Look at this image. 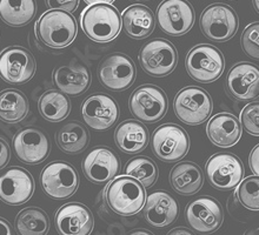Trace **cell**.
<instances>
[{"label": "cell", "mask_w": 259, "mask_h": 235, "mask_svg": "<svg viewBox=\"0 0 259 235\" xmlns=\"http://www.w3.org/2000/svg\"><path fill=\"white\" fill-rule=\"evenodd\" d=\"M130 111L139 121H159L167 111V97L160 87L154 85H143L136 89L130 98Z\"/></svg>", "instance_id": "cell-11"}, {"label": "cell", "mask_w": 259, "mask_h": 235, "mask_svg": "<svg viewBox=\"0 0 259 235\" xmlns=\"http://www.w3.org/2000/svg\"><path fill=\"white\" fill-rule=\"evenodd\" d=\"M35 68L33 56L24 47L12 46L0 53V78L9 84H26L33 78Z\"/></svg>", "instance_id": "cell-14"}, {"label": "cell", "mask_w": 259, "mask_h": 235, "mask_svg": "<svg viewBox=\"0 0 259 235\" xmlns=\"http://www.w3.org/2000/svg\"><path fill=\"white\" fill-rule=\"evenodd\" d=\"M84 33L96 42H109L116 39L121 30L118 10L110 4H96L84 10L80 17Z\"/></svg>", "instance_id": "cell-3"}, {"label": "cell", "mask_w": 259, "mask_h": 235, "mask_svg": "<svg viewBox=\"0 0 259 235\" xmlns=\"http://www.w3.org/2000/svg\"><path fill=\"white\" fill-rule=\"evenodd\" d=\"M38 108L41 117L51 122L63 121L71 112V101L65 93L55 91L45 92L40 97Z\"/></svg>", "instance_id": "cell-31"}, {"label": "cell", "mask_w": 259, "mask_h": 235, "mask_svg": "<svg viewBox=\"0 0 259 235\" xmlns=\"http://www.w3.org/2000/svg\"><path fill=\"white\" fill-rule=\"evenodd\" d=\"M151 147L158 159L174 164L189 153L190 139L188 133L181 126L164 124L154 129L151 138Z\"/></svg>", "instance_id": "cell-7"}, {"label": "cell", "mask_w": 259, "mask_h": 235, "mask_svg": "<svg viewBox=\"0 0 259 235\" xmlns=\"http://www.w3.org/2000/svg\"><path fill=\"white\" fill-rule=\"evenodd\" d=\"M179 214V206L176 199L167 192L157 191L150 194L143 208L145 221L156 228L171 225Z\"/></svg>", "instance_id": "cell-22"}, {"label": "cell", "mask_w": 259, "mask_h": 235, "mask_svg": "<svg viewBox=\"0 0 259 235\" xmlns=\"http://www.w3.org/2000/svg\"><path fill=\"white\" fill-rule=\"evenodd\" d=\"M171 186L182 195H193L203 187L204 176L201 168L191 161L177 164L170 174Z\"/></svg>", "instance_id": "cell-27"}, {"label": "cell", "mask_w": 259, "mask_h": 235, "mask_svg": "<svg viewBox=\"0 0 259 235\" xmlns=\"http://www.w3.org/2000/svg\"><path fill=\"white\" fill-rule=\"evenodd\" d=\"M35 13V0H0V18L10 26H24L33 19Z\"/></svg>", "instance_id": "cell-29"}, {"label": "cell", "mask_w": 259, "mask_h": 235, "mask_svg": "<svg viewBox=\"0 0 259 235\" xmlns=\"http://www.w3.org/2000/svg\"><path fill=\"white\" fill-rule=\"evenodd\" d=\"M240 122L249 134L259 136V101L246 105L240 112Z\"/></svg>", "instance_id": "cell-36"}, {"label": "cell", "mask_w": 259, "mask_h": 235, "mask_svg": "<svg viewBox=\"0 0 259 235\" xmlns=\"http://www.w3.org/2000/svg\"><path fill=\"white\" fill-rule=\"evenodd\" d=\"M240 41L246 56L253 60H259V21L247 25Z\"/></svg>", "instance_id": "cell-35"}, {"label": "cell", "mask_w": 259, "mask_h": 235, "mask_svg": "<svg viewBox=\"0 0 259 235\" xmlns=\"http://www.w3.org/2000/svg\"><path fill=\"white\" fill-rule=\"evenodd\" d=\"M17 158L27 165H38L49 157L51 144L46 133L35 127L20 129L13 138Z\"/></svg>", "instance_id": "cell-16"}, {"label": "cell", "mask_w": 259, "mask_h": 235, "mask_svg": "<svg viewBox=\"0 0 259 235\" xmlns=\"http://www.w3.org/2000/svg\"><path fill=\"white\" fill-rule=\"evenodd\" d=\"M90 143L88 128L81 122L71 121L64 125L57 134V144L60 150L67 154L80 153Z\"/></svg>", "instance_id": "cell-30"}, {"label": "cell", "mask_w": 259, "mask_h": 235, "mask_svg": "<svg viewBox=\"0 0 259 235\" xmlns=\"http://www.w3.org/2000/svg\"><path fill=\"white\" fill-rule=\"evenodd\" d=\"M228 93L239 101L254 100L259 97V67L250 63H239L226 75Z\"/></svg>", "instance_id": "cell-19"}, {"label": "cell", "mask_w": 259, "mask_h": 235, "mask_svg": "<svg viewBox=\"0 0 259 235\" xmlns=\"http://www.w3.org/2000/svg\"><path fill=\"white\" fill-rule=\"evenodd\" d=\"M28 111V100L23 92L13 88L0 92V120L17 124L27 117Z\"/></svg>", "instance_id": "cell-28"}, {"label": "cell", "mask_w": 259, "mask_h": 235, "mask_svg": "<svg viewBox=\"0 0 259 235\" xmlns=\"http://www.w3.org/2000/svg\"><path fill=\"white\" fill-rule=\"evenodd\" d=\"M185 65L192 79L201 84H210L222 77L225 68V59L217 47L200 44L190 51Z\"/></svg>", "instance_id": "cell-4"}, {"label": "cell", "mask_w": 259, "mask_h": 235, "mask_svg": "<svg viewBox=\"0 0 259 235\" xmlns=\"http://www.w3.org/2000/svg\"><path fill=\"white\" fill-rule=\"evenodd\" d=\"M205 172L212 187L230 191L243 181L245 169L240 159L235 154L217 153L207 160Z\"/></svg>", "instance_id": "cell-12"}, {"label": "cell", "mask_w": 259, "mask_h": 235, "mask_svg": "<svg viewBox=\"0 0 259 235\" xmlns=\"http://www.w3.org/2000/svg\"><path fill=\"white\" fill-rule=\"evenodd\" d=\"M11 158V151L9 144L3 138H0V169H3L9 164Z\"/></svg>", "instance_id": "cell-38"}, {"label": "cell", "mask_w": 259, "mask_h": 235, "mask_svg": "<svg viewBox=\"0 0 259 235\" xmlns=\"http://www.w3.org/2000/svg\"><path fill=\"white\" fill-rule=\"evenodd\" d=\"M244 235H259V228L246 230L245 234H244Z\"/></svg>", "instance_id": "cell-44"}, {"label": "cell", "mask_w": 259, "mask_h": 235, "mask_svg": "<svg viewBox=\"0 0 259 235\" xmlns=\"http://www.w3.org/2000/svg\"><path fill=\"white\" fill-rule=\"evenodd\" d=\"M0 235H14L12 226L3 218H0Z\"/></svg>", "instance_id": "cell-40"}, {"label": "cell", "mask_w": 259, "mask_h": 235, "mask_svg": "<svg viewBox=\"0 0 259 235\" xmlns=\"http://www.w3.org/2000/svg\"><path fill=\"white\" fill-rule=\"evenodd\" d=\"M139 63L145 73L156 78L166 77L178 64V53L171 41L153 39L139 52Z\"/></svg>", "instance_id": "cell-8"}, {"label": "cell", "mask_w": 259, "mask_h": 235, "mask_svg": "<svg viewBox=\"0 0 259 235\" xmlns=\"http://www.w3.org/2000/svg\"><path fill=\"white\" fill-rule=\"evenodd\" d=\"M167 235H194V233L192 230L185 228V227H178V228L170 230V233Z\"/></svg>", "instance_id": "cell-41"}, {"label": "cell", "mask_w": 259, "mask_h": 235, "mask_svg": "<svg viewBox=\"0 0 259 235\" xmlns=\"http://www.w3.org/2000/svg\"><path fill=\"white\" fill-rule=\"evenodd\" d=\"M46 4L51 10H60L71 13L77 10L79 0H46Z\"/></svg>", "instance_id": "cell-37"}, {"label": "cell", "mask_w": 259, "mask_h": 235, "mask_svg": "<svg viewBox=\"0 0 259 235\" xmlns=\"http://www.w3.org/2000/svg\"><path fill=\"white\" fill-rule=\"evenodd\" d=\"M118 148L126 154H137L149 144V131L140 121L125 120L114 132Z\"/></svg>", "instance_id": "cell-26"}, {"label": "cell", "mask_w": 259, "mask_h": 235, "mask_svg": "<svg viewBox=\"0 0 259 235\" xmlns=\"http://www.w3.org/2000/svg\"><path fill=\"white\" fill-rule=\"evenodd\" d=\"M208 139L215 146L229 148L235 146L242 136V126L238 118L231 113H218L211 118L206 126Z\"/></svg>", "instance_id": "cell-23"}, {"label": "cell", "mask_w": 259, "mask_h": 235, "mask_svg": "<svg viewBox=\"0 0 259 235\" xmlns=\"http://www.w3.org/2000/svg\"><path fill=\"white\" fill-rule=\"evenodd\" d=\"M105 200L107 206L116 214L121 216L136 215L145 205V187L132 176H117L111 180L106 187Z\"/></svg>", "instance_id": "cell-2"}, {"label": "cell", "mask_w": 259, "mask_h": 235, "mask_svg": "<svg viewBox=\"0 0 259 235\" xmlns=\"http://www.w3.org/2000/svg\"><path fill=\"white\" fill-rule=\"evenodd\" d=\"M14 226L18 235H46L50 228V219L42 209L28 207L19 212Z\"/></svg>", "instance_id": "cell-32"}, {"label": "cell", "mask_w": 259, "mask_h": 235, "mask_svg": "<svg viewBox=\"0 0 259 235\" xmlns=\"http://www.w3.org/2000/svg\"><path fill=\"white\" fill-rule=\"evenodd\" d=\"M125 174L138 180L144 187H152L158 178V167L150 158L137 157L126 164Z\"/></svg>", "instance_id": "cell-33"}, {"label": "cell", "mask_w": 259, "mask_h": 235, "mask_svg": "<svg viewBox=\"0 0 259 235\" xmlns=\"http://www.w3.org/2000/svg\"><path fill=\"white\" fill-rule=\"evenodd\" d=\"M253 6L256 9L257 12L259 13V0H253Z\"/></svg>", "instance_id": "cell-45"}, {"label": "cell", "mask_w": 259, "mask_h": 235, "mask_svg": "<svg viewBox=\"0 0 259 235\" xmlns=\"http://www.w3.org/2000/svg\"><path fill=\"white\" fill-rule=\"evenodd\" d=\"M93 226L92 212L79 202L62 206L56 214V227L60 235H90Z\"/></svg>", "instance_id": "cell-21"}, {"label": "cell", "mask_w": 259, "mask_h": 235, "mask_svg": "<svg viewBox=\"0 0 259 235\" xmlns=\"http://www.w3.org/2000/svg\"><path fill=\"white\" fill-rule=\"evenodd\" d=\"M88 5H96V4H112L114 0H84Z\"/></svg>", "instance_id": "cell-42"}, {"label": "cell", "mask_w": 259, "mask_h": 235, "mask_svg": "<svg viewBox=\"0 0 259 235\" xmlns=\"http://www.w3.org/2000/svg\"><path fill=\"white\" fill-rule=\"evenodd\" d=\"M200 30L207 39L215 42H224L236 34L239 26L236 11L225 4H212L200 16Z\"/></svg>", "instance_id": "cell-6"}, {"label": "cell", "mask_w": 259, "mask_h": 235, "mask_svg": "<svg viewBox=\"0 0 259 235\" xmlns=\"http://www.w3.org/2000/svg\"><path fill=\"white\" fill-rule=\"evenodd\" d=\"M81 114L89 127L96 131H105L116 124L119 117V108L112 97L97 93L84 101Z\"/></svg>", "instance_id": "cell-17"}, {"label": "cell", "mask_w": 259, "mask_h": 235, "mask_svg": "<svg viewBox=\"0 0 259 235\" xmlns=\"http://www.w3.org/2000/svg\"><path fill=\"white\" fill-rule=\"evenodd\" d=\"M120 168L119 158L109 148L98 147L90 152L82 162L84 174L89 181L97 185L110 182Z\"/></svg>", "instance_id": "cell-20"}, {"label": "cell", "mask_w": 259, "mask_h": 235, "mask_svg": "<svg viewBox=\"0 0 259 235\" xmlns=\"http://www.w3.org/2000/svg\"><path fill=\"white\" fill-rule=\"evenodd\" d=\"M249 165L254 175L259 176V144L251 151L249 158Z\"/></svg>", "instance_id": "cell-39"}, {"label": "cell", "mask_w": 259, "mask_h": 235, "mask_svg": "<svg viewBox=\"0 0 259 235\" xmlns=\"http://www.w3.org/2000/svg\"><path fill=\"white\" fill-rule=\"evenodd\" d=\"M139 2H145V0H139Z\"/></svg>", "instance_id": "cell-46"}, {"label": "cell", "mask_w": 259, "mask_h": 235, "mask_svg": "<svg viewBox=\"0 0 259 235\" xmlns=\"http://www.w3.org/2000/svg\"><path fill=\"white\" fill-rule=\"evenodd\" d=\"M97 74L104 87L113 92H121L133 85L137 71L135 63L128 56L114 53L103 59Z\"/></svg>", "instance_id": "cell-10"}, {"label": "cell", "mask_w": 259, "mask_h": 235, "mask_svg": "<svg viewBox=\"0 0 259 235\" xmlns=\"http://www.w3.org/2000/svg\"><path fill=\"white\" fill-rule=\"evenodd\" d=\"M237 187L236 197L239 204L250 211H259V176H247Z\"/></svg>", "instance_id": "cell-34"}, {"label": "cell", "mask_w": 259, "mask_h": 235, "mask_svg": "<svg viewBox=\"0 0 259 235\" xmlns=\"http://www.w3.org/2000/svg\"><path fill=\"white\" fill-rule=\"evenodd\" d=\"M42 191L56 200H64L73 195L79 186V175L73 166L65 161H53L46 165L40 174Z\"/></svg>", "instance_id": "cell-9"}, {"label": "cell", "mask_w": 259, "mask_h": 235, "mask_svg": "<svg viewBox=\"0 0 259 235\" xmlns=\"http://www.w3.org/2000/svg\"><path fill=\"white\" fill-rule=\"evenodd\" d=\"M34 192L30 172L21 167H11L0 175V200L11 206L27 202Z\"/></svg>", "instance_id": "cell-18"}, {"label": "cell", "mask_w": 259, "mask_h": 235, "mask_svg": "<svg viewBox=\"0 0 259 235\" xmlns=\"http://www.w3.org/2000/svg\"><path fill=\"white\" fill-rule=\"evenodd\" d=\"M185 216L191 228L201 234L215 232L224 221L222 205L211 197H200L192 201L186 208Z\"/></svg>", "instance_id": "cell-15"}, {"label": "cell", "mask_w": 259, "mask_h": 235, "mask_svg": "<svg viewBox=\"0 0 259 235\" xmlns=\"http://www.w3.org/2000/svg\"><path fill=\"white\" fill-rule=\"evenodd\" d=\"M156 19L164 33L181 37L193 27L194 10L188 0H164L158 6Z\"/></svg>", "instance_id": "cell-13"}, {"label": "cell", "mask_w": 259, "mask_h": 235, "mask_svg": "<svg viewBox=\"0 0 259 235\" xmlns=\"http://www.w3.org/2000/svg\"><path fill=\"white\" fill-rule=\"evenodd\" d=\"M121 26L130 38L145 39L152 33L156 26L153 12L144 5H131L121 13Z\"/></svg>", "instance_id": "cell-24"}, {"label": "cell", "mask_w": 259, "mask_h": 235, "mask_svg": "<svg viewBox=\"0 0 259 235\" xmlns=\"http://www.w3.org/2000/svg\"><path fill=\"white\" fill-rule=\"evenodd\" d=\"M34 32L38 40L45 46L64 49L73 42L78 33V26L72 14L60 10H51L39 18Z\"/></svg>", "instance_id": "cell-1"}, {"label": "cell", "mask_w": 259, "mask_h": 235, "mask_svg": "<svg viewBox=\"0 0 259 235\" xmlns=\"http://www.w3.org/2000/svg\"><path fill=\"white\" fill-rule=\"evenodd\" d=\"M53 82L57 88L72 97H78L88 91L91 78L88 68L82 65L72 64L60 66L53 72Z\"/></svg>", "instance_id": "cell-25"}, {"label": "cell", "mask_w": 259, "mask_h": 235, "mask_svg": "<svg viewBox=\"0 0 259 235\" xmlns=\"http://www.w3.org/2000/svg\"><path fill=\"white\" fill-rule=\"evenodd\" d=\"M213 108L212 99L205 89L189 86L175 97L174 110L182 122L190 126L201 125L210 118Z\"/></svg>", "instance_id": "cell-5"}, {"label": "cell", "mask_w": 259, "mask_h": 235, "mask_svg": "<svg viewBox=\"0 0 259 235\" xmlns=\"http://www.w3.org/2000/svg\"><path fill=\"white\" fill-rule=\"evenodd\" d=\"M128 235H154V234L149 232V230H146V229H136V230H133L132 233H130Z\"/></svg>", "instance_id": "cell-43"}]
</instances>
